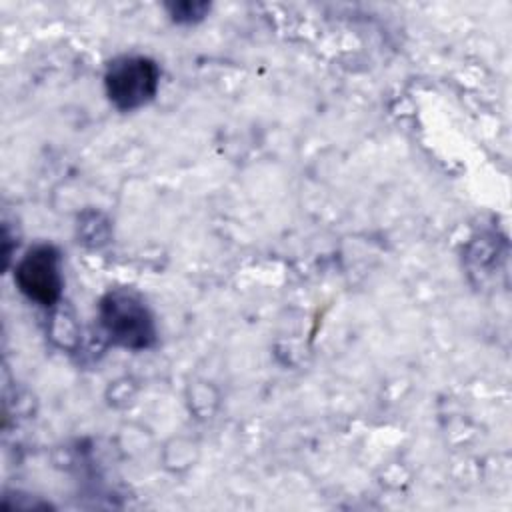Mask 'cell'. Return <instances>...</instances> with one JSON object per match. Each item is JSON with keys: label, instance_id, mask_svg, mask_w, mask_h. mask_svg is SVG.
<instances>
[{"label": "cell", "instance_id": "cell-1", "mask_svg": "<svg viewBox=\"0 0 512 512\" xmlns=\"http://www.w3.org/2000/svg\"><path fill=\"white\" fill-rule=\"evenodd\" d=\"M100 324L110 342L128 350L150 348L156 326L146 304L130 290H112L100 300Z\"/></svg>", "mask_w": 512, "mask_h": 512}, {"label": "cell", "instance_id": "cell-2", "mask_svg": "<svg viewBox=\"0 0 512 512\" xmlns=\"http://www.w3.org/2000/svg\"><path fill=\"white\" fill-rule=\"evenodd\" d=\"M160 82V70L154 60L144 56H122L110 62L104 88L110 102L124 112L148 104Z\"/></svg>", "mask_w": 512, "mask_h": 512}, {"label": "cell", "instance_id": "cell-3", "mask_svg": "<svg viewBox=\"0 0 512 512\" xmlns=\"http://www.w3.org/2000/svg\"><path fill=\"white\" fill-rule=\"evenodd\" d=\"M14 278L28 300L40 306H52L62 292L58 250L50 244L30 248L18 262Z\"/></svg>", "mask_w": 512, "mask_h": 512}, {"label": "cell", "instance_id": "cell-4", "mask_svg": "<svg viewBox=\"0 0 512 512\" xmlns=\"http://www.w3.org/2000/svg\"><path fill=\"white\" fill-rule=\"evenodd\" d=\"M168 8H170L172 18L182 24H190V22L204 18V14L208 10V6L202 2H178V4H170Z\"/></svg>", "mask_w": 512, "mask_h": 512}]
</instances>
